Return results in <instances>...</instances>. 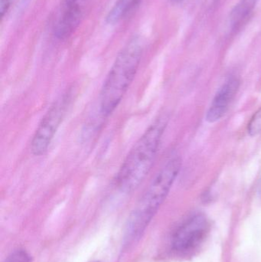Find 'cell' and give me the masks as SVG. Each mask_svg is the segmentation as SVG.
<instances>
[{
    "instance_id": "cell-8",
    "label": "cell",
    "mask_w": 261,
    "mask_h": 262,
    "mask_svg": "<svg viewBox=\"0 0 261 262\" xmlns=\"http://www.w3.org/2000/svg\"><path fill=\"white\" fill-rule=\"evenodd\" d=\"M258 0H240L230 14V25L232 30H237L248 21L255 9Z\"/></svg>"
},
{
    "instance_id": "cell-13",
    "label": "cell",
    "mask_w": 261,
    "mask_h": 262,
    "mask_svg": "<svg viewBox=\"0 0 261 262\" xmlns=\"http://www.w3.org/2000/svg\"><path fill=\"white\" fill-rule=\"evenodd\" d=\"M66 3H82L83 0H64Z\"/></svg>"
},
{
    "instance_id": "cell-9",
    "label": "cell",
    "mask_w": 261,
    "mask_h": 262,
    "mask_svg": "<svg viewBox=\"0 0 261 262\" xmlns=\"http://www.w3.org/2000/svg\"><path fill=\"white\" fill-rule=\"evenodd\" d=\"M141 0H116L107 16V23L115 24L124 19L140 3Z\"/></svg>"
},
{
    "instance_id": "cell-3",
    "label": "cell",
    "mask_w": 261,
    "mask_h": 262,
    "mask_svg": "<svg viewBox=\"0 0 261 262\" xmlns=\"http://www.w3.org/2000/svg\"><path fill=\"white\" fill-rule=\"evenodd\" d=\"M144 49V41L136 36L118 54L100 93V110L103 116H110L121 104L137 73Z\"/></svg>"
},
{
    "instance_id": "cell-5",
    "label": "cell",
    "mask_w": 261,
    "mask_h": 262,
    "mask_svg": "<svg viewBox=\"0 0 261 262\" xmlns=\"http://www.w3.org/2000/svg\"><path fill=\"white\" fill-rule=\"evenodd\" d=\"M209 223L203 215H196L187 220L178 229L173 238V247L179 253L196 250L208 235Z\"/></svg>"
},
{
    "instance_id": "cell-11",
    "label": "cell",
    "mask_w": 261,
    "mask_h": 262,
    "mask_svg": "<svg viewBox=\"0 0 261 262\" xmlns=\"http://www.w3.org/2000/svg\"><path fill=\"white\" fill-rule=\"evenodd\" d=\"M5 262H32V258L24 249H17L6 258Z\"/></svg>"
},
{
    "instance_id": "cell-7",
    "label": "cell",
    "mask_w": 261,
    "mask_h": 262,
    "mask_svg": "<svg viewBox=\"0 0 261 262\" xmlns=\"http://www.w3.org/2000/svg\"><path fill=\"white\" fill-rule=\"evenodd\" d=\"M82 15V3L64 2L54 28L55 37L60 40L69 38L81 23Z\"/></svg>"
},
{
    "instance_id": "cell-4",
    "label": "cell",
    "mask_w": 261,
    "mask_h": 262,
    "mask_svg": "<svg viewBox=\"0 0 261 262\" xmlns=\"http://www.w3.org/2000/svg\"><path fill=\"white\" fill-rule=\"evenodd\" d=\"M72 92H66L52 104L43 116L31 141V151L33 155L40 157L47 152L65 117L72 101Z\"/></svg>"
},
{
    "instance_id": "cell-2",
    "label": "cell",
    "mask_w": 261,
    "mask_h": 262,
    "mask_svg": "<svg viewBox=\"0 0 261 262\" xmlns=\"http://www.w3.org/2000/svg\"><path fill=\"white\" fill-rule=\"evenodd\" d=\"M167 126L160 117L149 127L133 145L115 177V184L123 192L136 190L151 171Z\"/></svg>"
},
{
    "instance_id": "cell-1",
    "label": "cell",
    "mask_w": 261,
    "mask_h": 262,
    "mask_svg": "<svg viewBox=\"0 0 261 262\" xmlns=\"http://www.w3.org/2000/svg\"><path fill=\"white\" fill-rule=\"evenodd\" d=\"M181 166L180 157H171L154 176L129 218L125 235L127 245L136 243L142 237L168 196L180 172Z\"/></svg>"
},
{
    "instance_id": "cell-15",
    "label": "cell",
    "mask_w": 261,
    "mask_h": 262,
    "mask_svg": "<svg viewBox=\"0 0 261 262\" xmlns=\"http://www.w3.org/2000/svg\"><path fill=\"white\" fill-rule=\"evenodd\" d=\"M93 262H101V261H93Z\"/></svg>"
},
{
    "instance_id": "cell-10",
    "label": "cell",
    "mask_w": 261,
    "mask_h": 262,
    "mask_svg": "<svg viewBox=\"0 0 261 262\" xmlns=\"http://www.w3.org/2000/svg\"><path fill=\"white\" fill-rule=\"evenodd\" d=\"M248 132L252 137L261 134V107L253 115L248 123Z\"/></svg>"
},
{
    "instance_id": "cell-14",
    "label": "cell",
    "mask_w": 261,
    "mask_h": 262,
    "mask_svg": "<svg viewBox=\"0 0 261 262\" xmlns=\"http://www.w3.org/2000/svg\"><path fill=\"white\" fill-rule=\"evenodd\" d=\"M172 1H173V2H179V1H181V0H172Z\"/></svg>"
},
{
    "instance_id": "cell-12",
    "label": "cell",
    "mask_w": 261,
    "mask_h": 262,
    "mask_svg": "<svg viewBox=\"0 0 261 262\" xmlns=\"http://www.w3.org/2000/svg\"><path fill=\"white\" fill-rule=\"evenodd\" d=\"M9 6V0H1V14L2 17L4 16L5 13L7 12Z\"/></svg>"
},
{
    "instance_id": "cell-6",
    "label": "cell",
    "mask_w": 261,
    "mask_h": 262,
    "mask_svg": "<svg viewBox=\"0 0 261 262\" xmlns=\"http://www.w3.org/2000/svg\"><path fill=\"white\" fill-rule=\"evenodd\" d=\"M240 87V80L235 76L229 77L219 88L215 95L205 116L207 122L214 124L220 121L228 112Z\"/></svg>"
}]
</instances>
